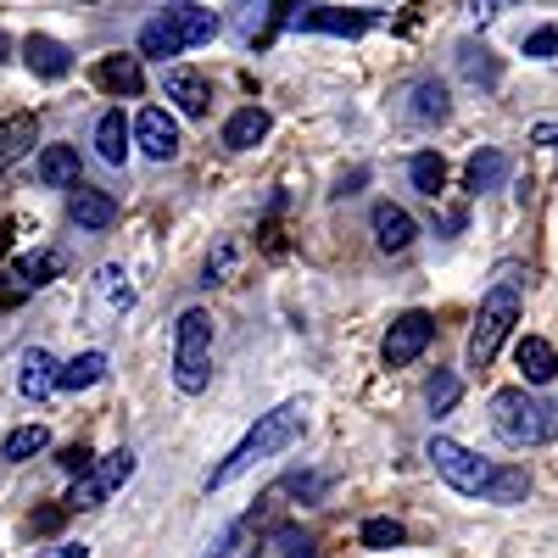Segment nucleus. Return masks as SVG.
<instances>
[{
	"label": "nucleus",
	"mask_w": 558,
	"mask_h": 558,
	"mask_svg": "<svg viewBox=\"0 0 558 558\" xmlns=\"http://www.w3.org/2000/svg\"><path fill=\"white\" fill-rule=\"evenodd\" d=\"M458 375H447V368H441V375L430 380V413H452V402H458Z\"/></svg>",
	"instance_id": "obj_35"
},
{
	"label": "nucleus",
	"mask_w": 558,
	"mask_h": 558,
	"mask_svg": "<svg viewBox=\"0 0 558 558\" xmlns=\"http://www.w3.org/2000/svg\"><path fill=\"white\" fill-rule=\"evenodd\" d=\"M274 547L286 553V558H318V542H313L302 525H279V531H274Z\"/></svg>",
	"instance_id": "obj_33"
},
{
	"label": "nucleus",
	"mask_w": 558,
	"mask_h": 558,
	"mask_svg": "<svg viewBox=\"0 0 558 558\" xmlns=\"http://www.w3.org/2000/svg\"><path fill=\"white\" fill-rule=\"evenodd\" d=\"M408 179H413V191H418V196H430V202H436V196H441V184H447V162H441L436 151H418V157L408 162Z\"/></svg>",
	"instance_id": "obj_27"
},
{
	"label": "nucleus",
	"mask_w": 558,
	"mask_h": 558,
	"mask_svg": "<svg viewBox=\"0 0 558 558\" xmlns=\"http://www.w3.org/2000/svg\"><path fill=\"white\" fill-rule=\"evenodd\" d=\"M458 73L470 84H486V89H497V78H502V68L492 62L486 45H463V51H458Z\"/></svg>",
	"instance_id": "obj_28"
},
{
	"label": "nucleus",
	"mask_w": 558,
	"mask_h": 558,
	"mask_svg": "<svg viewBox=\"0 0 558 558\" xmlns=\"http://www.w3.org/2000/svg\"><path fill=\"white\" fill-rule=\"evenodd\" d=\"M553 51H558V28H536V34L525 39V57H531V62H547Z\"/></svg>",
	"instance_id": "obj_37"
},
{
	"label": "nucleus",
	"mask_w": 558,
	"mask_h": 558,
	"mask_svg": "<svg viewBox=\"0 0 558 558\" xmlns=\"http://www.w3.org/2000/svg\"><path fill=\"white\" fill-rule=\"evenodd\" d=\"M302 430H307V413H302V402H279V408H268V413H257V425L229 447V458L223 463H213V475H207V492H223V486H235L241 475H252L263 458H274V452H286L291 441H302Z\"/></svg>",
	"instance_id": "obj_1"
},
{
	"label": "nucleus",
	"mask_w": 558,
	"mask_h": 558,
	"mask_svg": "<svg viewBox=\"0 0 558 558\" xmlns=\"http://www.w3.org/2000/svg\"><path fill=\"white\" fill-rule=\"evenodd\" d=\"M129 123H123V112L112 107V112H101V123H96V151H101V162H112V168H123V157H129Z\"/></svg>",
	"instance_id": "obj_23"
},
{
	"label": "nucleus",
	"mask_w": 558,
	"mask_h": 558,
	"mask_svg": "<svg viewBox=\"0 0 558 558\" xmlns=\"http://www.w3.org/2000/svg\"><path fill=\"white\" fill-rule=\"evenodd\" d=\"M402 101H408V107H402V118H408V123H418V129H436V123H447V118H452V96H447V84H441V78H418Z\"/></svg>",
	"instance_id": "obj_10"
},
{
	"label": "nucleus",
	"mask_w": 558,
	"mask_h": 558,
	"mask_svg": "<svg viewBox=\"0 0 558 558\" xmlns=\"http://www.w3.org/2000/svg\"><path fill=\"white\" fill-rule=\"evenodd\" d=\"M17 391L28 397V402H45L51 391H62V363L45 352V347H34V352H23V368H17Z\"/></svg>",
	"instance_id": "obj_15"
},
{
	"label": "nucleus",
	"mask_w": 558,
	"mask_h": 558,
	"mask_svg": "<svg viewBox=\"0 0 558 558\" xmlns=\"http://www.w3.org/2000/svg\"><path fill=\"white\" fill-rule=\"evenodd\" d=\"M502 179H508V157L497 146H486V151H475L470 162H463V191H470V196L502 191Z\"/></svg>",
	"instance_id": "obj_18"
},
{
	"label": "nucleus",
	"mask_w": 558,
	"mask_h": 558,
	"mask_svg": "<svg viewBox=\"0 0 558 558\" xmlns=\"http://www.w3.org/2000/svg\"><path fill=\"white\" fill-rule=\"evenodd\" d=\"M357 536H363V547H375V553H391V547H402V542H408V531H402L397 520H368Z\"/></svg>",
	"instance_id": "obj_32"
},
{
	"label": "nucleus",
	"mask_w": 558,
	"mask_h": 558,
	"mask_svg": "<svg viewBox=\"0 0 558 558\" xmlns=\"http://www.w3.org/2000/svg\"><path fill=\"white\" fill-rule=\"evenodd\" d=\"M96 84L107 96H140V89H146V68H140V57H101Z\"/></svg>",
	"instance_id": "obj_19"
},
{
	"label": "nucleus",
	"mask_w": 558,
	"mask_h": 558,
	"mask_svg": "<svg viewBox=\"0 0 558 558\" xmlns=\"http://www.w3.org/2000/svg\"><path fill=\"white\" fill-rule=\"evenodd\" d=\"M134 146L146 151L151 162H173L179 157V123H173V112H162V107H146L134 118Z\"/></svg>",
	"instance_id": "obj_9"
},
{
	"label": "nucleus",
	"mask_w": 558,
	"mask_h": 558,
	"mask_svg": "<svg viewBox=\"0 0 558 558\" xmlns=\"http://www.w3.org/2000/svg\"><path fill=\"white\" fill-rule=\"evenodd\" d=\"M57 463H62L68 475H89V470H96V452H89L84 441H73V447H62V458H57Z\"/></svg>",
	"instance_id": "obj_36"
},
{
	"label": "nucleus",
	"mask_w": 558,
	"mask_h": 558,
	"mask_svg": "<svg viewBox=\"0 0 558 558\" xmlns=\"http://www.w3.org/2000/svg\"><path fill=\"white\" fill-rule=\"evenodd\" d=\"M213 380V318L202 307H184L173 324V386L184 397H202Z\"/></svg>",
	"instance_id": "obj_5"
},
{
	"label": "nucleus",
	"mask_w": 558,
	"mask_h": 558,
	"mask_svg": "<svg viewBox=\"0 0 558 558\" xmlns=\"http://www.w3.org/2000/svg\"><path fill=\"white\" fill-rule=\"evenodd\" d=\"M525 497H531V475L514 470V463H502V470H497V486H492L486 502H502V508H508V502H525Z\"/></svg>",
	"instance_id": "obj_29"
},
{
	"label": "nucleus",
	"mask_w": 558,
	"mask_h": 558,
	"mask_svg": "<svg viewBox=\"0 0 558 558\" xmlns=\"http://www.w3.org/2000/svg\"><path fill=\"white\" fill-rule=\"evenodd\" d=\"M368 223H375V246H380V252H408L413 235H418V223H413L408 207H397V202H380Z\"/></svg>",
	"instance_id": "obj_17"
},
{
	"label": "nucleus",
	"mask_w": 558,
	"mask_h": 558,
	"mask_svg": "<svg viewBox=\"0 0 558 558\" xmlns=\"http://www.w3.org/2000/svg\"><path fill=\"white\" fill-rule=\"evenodd\" d=\"M23 146H34V112H12V118H0V168L17 162Z\"/></svg>",
	"instance_id": "obj_24"
},
{
	"label": "nucleus",
	"mask_w": 558,
	"mask_h": 558,
	"mask_svg": "<svg viewBox=\"0 0 558 558\" xmlns=\"http://www.w3.org/2000/svg\"><path fill=\"white\" fill-rule=\"evenodd\" d=\"M12 57V39H7V28H0V62H7Z\"/></svg>",
	"instance_id": "obj_44"
},
{
	"label": "nucleus",
	"mask_w": 558,
	"mask_h": 558,
	"mask_svg": "<svg viewBox=\"0 0 558 558\" xmlns=\"http://www.w3.org/2000/svg\"><path fill=\"white\" fill-rule=\"evenodd\" d=\"M520 313H525V302H520V268L502 263L497 279H492V291H486V302H481L475 330H470V368H492V357L502 352V341L514 336Z\"/></svg>",
	"instance_id": "obj_2"
},
{
	"label": "nucleus",
	"mask_w": 558,
	"mask_h": 558,
	"mask_svg": "<svg viewBox=\"0 0 558 558\" xmlns=\"http://www.w3.org/2000/svg\"><path fill=\"white\" fill-rule=\"evenodd\" d=\"M68 218H73L78 229H112V223H118V202H112L107 191H96V184H73Z\"/></svg>",
	"instance_id": "obj_16"
},
{
	"label": "nucleus",
	"mask_w": 558,
	"mask_h": 558,
	"mask_svg": "<svg viewBox=\"0 0 558 558\" xmlns=\"http://www.w3.org/2000/svg\"><path fill=\"white\" fill-rule=\"evenodd\" d=\"M520 0H470V12L481 17V23H492V17H502V12H514Z\"/></svg>",
	"instance_id": "obj_39"
},
{
	"label": "nucleus",
	"mask_w": 558,
	"mask_h": 558,
	"mask_svg": "<svg viewBox=\"0 0 558 558\" xmlns=\"http://www.w3.org/2000/svg\"><path fill=\"white\" fill-rule=\"evenodd\" d=\"M531 140H536V146H553V140H558V123H542Z\"/></svg>",
	"instance_id": "obj_43"
},
{
	"label": "nucleus",
	"mask_w": 558,
	"mask_h": 558,
	"mask_svg": "<svg viewBox=\"0 0 558 558\" xmlns=\"http://www.w3.org/2000/svg\"><path fill=\"white\" fill-rule=\"evenodd\" d=\"M112 486L101 481V470H89V475H73V492H68V508L78 514V508H101V497H107Z\"/></svg>",
	"instance_id": "obj_31"
},
{
	"label": "nucleus",
	"mask_w": 558,
	"mask_h": 558,
	"mask_svg": "<svg viewBox=\"0 0 558 558\" xmlns=\"http://www.w3.org/2000/svg\"><path fill=\"white\" fill-rule=\"evenodd\" d=\"M268 129H274V118L263 107H241L235 118L223 123V146L229 151H252V146H263V140H268Z\"/></svg>",
	"instance_id": "obj_20"
},
{
	"label": "nucleus",
	"mask_w": 558,
	"mask_h": 558,
	"mask_svg": "<svg viewBox=\"0 0 558 558\" xmlns=\"http://www.w3.org/2000/svg\"><path fill=\"white\" fill-rule=\"evenodd\" d=\"M375 23H380L375 12H341V7H313V12H296V17H291V28H307V34H347V39L368 34Z\"/></svg>",
	"instance_id": "obj_11"
},
{
	"label": "nucleus",
	"mask_w": 558,
	"mask_h": 558,
	"mask_svg": "<svg viewBox=\"0 0 558 558\" xmlns=\"http://www.w3.org/2000/svg\"><path fill=\"white\" fill-rule=\"evenodd\" d=\"M57 525H62V508H45V514L28 520V531H57Z\"/></svg>",
	"instance_id": "obj_41"
},
{
	"label": "nucleus",
	"mask_w": 558,
	"mask_h": 558,
	"mask_svg": "<svg viewBox=\"0 0 558 558\" xmlns=\"http://www.w3.org/2000/svg\"><path fill=\"white\" fill-rule=\"evenodd\" d=\"M492 430L508 447H542V441L558 436V413L542 397H531L525 386H508V391L492 397Z\"/></svg>",
	"instance_id": "obj_4"
},
{
	"label": "nucleus",
	"mask_w": 558,
	"mask_h": 558,
	"mask_svg": "<svg viewBox=\"0 0 558 558\" xmlns=\"http://www.w3.org/2000/svg\"><path fill=\"white\" fill-rule=\"evenodd\" d=\"M229 263H235V246H223L218 257H207V274H202V286H223V274H229Z\"/></svg>",
	"instance_id": "obj_38"
},
{
	"label": "nucleus",
	"mask_w": 558,
	"mask_h": 558,
	"mask_svg": "<svg viewBox=\"0 0 558 558\" xmlns=\"http://www.w3.org/2000/svg\"><path fill=\"white\" fill-rule=\"evenodd\" d=\"M218 28H223L218 12L173 0V7H162L146 28H140V57H184V51H196V45H207Z\"/></svg>",
	"instance_id": "obj_3"
},
{
	"label": "nucleus",
	"mask_w": 558,
	"mask_h": 558,
	"mask_svg": "<svg viewBox=\"0 0 558 558\" xmlns=\"http://www.w3.org/2000/svg\"><path fill=\"white\" fill-rule=\"evenodd\" d=\"M436 341V318L430 313H402L391 330H386V347H380V357H386V368H408L413 357H425V347Z\"/></svg>",
	"instance_id": "obj_8"
},
{
	"label": "nucleus",
	"mask_w": 558,
	"mask_h": 558,
	"mask_svg": "<svg viewBox=\"0 0 558 558\" xmlns=\"http://www.w3.org/2000/svg\"><path fill=\"white\" fill-rule=\"evenodd\" d=\"M96 291H101V302H107V307H118V313H123V307H134V291H129V279H123V268H118V263H107V268L96 274Z\"/></svg>",
	"instance_id": "obj_30"
},
{
	"label": "nucleus",
	"mask_w": 558,
	"mask_h": 558,
	"mask_svg": "<svg viewBox=\"0 0 558 558\" xmlns=\"http://www.w3.org/2000/svg\"><path fill=\"white\" fill-rule=\"evenodd\" d=\"M425 458L436 463V475L452 486V492H463V497H492V486H497V470L502 463H492V458H481V452H470L463 441H452V436H430V447H425Z\"/></svg>",
	"instance_id": "obj_6"
},
{
	"label": "nucleus",
	"mask_w": 558,
	"mask_h": 558,
	"mask_svg": "<svg viewBox=\"0 0 558 558\" xmlns=\"http://www.w3.org/2000/svg\"><path fill=\"white\" fill-rule=\"evenodd\" d=\"M514 363H520V375H525L531 386H547V380L558 375V352H553V341H542V336H520Z\"/></svg>",
	"instance_id": "obj_21"
},
{
	"label": "nucleus",
	"mask_w": 558,
	"mask_h": 558,
	"mask_svg": "<svg viewBox=\"0 0 558 558\" xmlns=\"http://www.w3.org/2000/svg\"><path fill=\"white\" fill-rule=\"evenodd\" d=\"M51 558H89V547H84V542H68V547H57Z\"/></svg>",
	"instance_id": "obj_42"
},
{
	"label": "nucleus",
	"mask_w": 558,
	"mask_h": 558,
	"mask_svg": "<svg viewBox=\"0 0 558 558\" xmlns=\"http://www.w3.org/2000/svg\"><path fill=\"white\" fill-rule=\"evenodd\" d=\"M268 542H274V508L257 502V508H246V514L218 536V547L207 558H263Z\"/></svg>",
	"instance_id": "obj_7"
},
{
	"label": "nucleus",
	"mask_w": 558,
	"mask_h": 558,
	"mask_svg": "<svg viewBox=\"0 0 558 558\" xmlns=\"http://www.w3.org/2000/svg\"><path fill=\"white\" fill-rule=\"evenodd\" d=\"M324 486H330L324 475H291V481H286V492H291V497H318Z\"/></svg>",
	"instance_id": "obj_40"
},
{
	"label": "nucleus",
	"mask_w": 558,
	"mask_h": 558,
	"mask_svg": "<svg viewBox=\"0 0 558 558\" xmlns=\"http://www.w3.org/2000/svg\"><path fill=\"white\" fill-rule=\"evenodd\" d=\"M62 274V252H28V257H17L12 268H7V302H17V296H28V291H39V286H51V279Z\"/></svg>",
	"instance_id": "obj_12"
},
{
	"label": "nucleus",
	"mask_w": 558,
	"mask_h": 558,
	"mask_svg": "<svg viewBox=\"0 0 558 558\" xmlns=\"http://www.w3.org/2000/svg\"><path fill=\"white\" fill-rule=\"evenodd\" d=\"M162 89H168V101H173L184 118H207V112H213V84H207L202 73H191V68H168Z\"/></svg>",
	"instance_id": "obj_13"
},
{
	"label": "nucleus",
	"mask_w": 558,
	"mask_h": 558,
	"mask_svg": "<svg viewBox=\"0 0 558 558\" xmlns=\"http://www.w3.org/2000/svg\"><path fill=\"white\" fill-rule=\"evenodd\" d=\"M39 184H51V191H68V184H78V146H45L39 162H34Z\"/></svg>",
	"instance_id": "obj_22"
},
{
	"label": "nucleus",
	"mask_w": 558,
	"mask_h": 558,
	"mask_svg": "<svg viewBox=\"0 0 558 558\" xmlns=\"http://www.w3.org/2000/svg\"><path fill=\"white\" fill-rule=\"evenodd\" d=\"M107 375V352H78L73 363H62V391H89Z\"/></svg>",
	"instance_id": "obj_26"
},
{
	"label": "nucleus",
	"mask_w": 558,
	"mask_h": 558,
	"mask_svg": "<svg viewBox=\"0 0 558 558\" xmlns=\"http://www.w3.org/2000/svg\"><path fill=\"white\" fill-rule=\"evenodd\" d=\"M23 62H28L34 78H51V84L73 73V51H68L62 39H51V34H28L23 39Z\"/></svg>",
	"instance_id": "obj_14"
},
{
	"label": "nucleus",
	"mask_w": 558,
	"mask_h": 558,
	"mask_svg": "<svg viewBox=\"0 0 558 558\" xmlns=\"http://www.w3.org/2000/svg\"><path fill=\"white\" fill-rule=\"evenodd\" d=\"M45 447H51V436H45V425H17L7 441H0V458L7 463H28V458H39Z\"/></svg>",
	"instance_id": "obj_25"
},
{
	"label": "nucleus",
	"mask_w": 558,
	"mask_h": 558,
	"mask_svg": "<svg viewBox=\"0 0 558 558\" xmlns=\"http://www.w3.org/2000/svg\"><path fill=\"white\" fill-rule=\"evenodd\" d=\"M101 481H107V486H129V481H134V452H129V447L107 452V463H101Z\"/></svg>",
	"instance_id": "obj_34"
}]
</instances>
